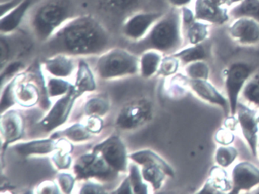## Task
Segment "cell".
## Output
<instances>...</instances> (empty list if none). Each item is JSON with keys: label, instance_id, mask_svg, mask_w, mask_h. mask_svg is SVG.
<instances>
[{"label": "cell", "instance_id": "6da1fadb", "mask_svg": "<svg viewBox=\"0 0 259 194\" xmlns=\"http://www.w3.org/2000/svg\"><path fill=\"white\" fill-rule=\"evenodd\" d=\"M110 34L99 20L90 16H75L49 40V50L59 54L95 55L110 44Z\"/></svg>", "mask_w": 259, "mask_h": 194}, {"label": "cell", "instance_id": "7a4b0ae2", "mask_svg": "<svg viewBox=\"0 0 259 194\" xmlns=\"http://www.w3.org/2000/svg\"><path fill=\"white\" fill-rule=\"evenodd\" d=\"M72 0H43L31 13L33 33L38 40L48 42L61 27L74 16Z\"/></svg>", "mask_w": 259, "mask_h": 194}, {"label": "cell", "instance_id": "3957f363", "mask_svg": "<svg viewBox=\"0 0 259 194\" xmlns=\"http://www.w3.org/2000/svg\"><path fill=\"white\" fill-rule=\"evenodd\" d=\"M183 32L181 9L172 7L143 39L144 47L146 51L155 50L162 54H174L183 46Z\"/></svg>", "mask_w": 259, "mask_h": 194}, {"label": "cell", "instance_id": "277c9868", "mask_svg": "<svg viewBox=\"0 0 259 194\" xmlns=\"http://www.w3.org/2000/svg\"><path fill=\"white\" fill-rule=\"evenodd\" d=\"M139 60L128 51L121 48L110 50L101 56L97 71L103 79L123 76L137 72Z\"/></svg>", "mask_w": 259, "mask_h": 194}, {"label": "cell", "instance_id": "5b68a950", "mask_svg": "<svg viewBox=\"0 0 259 194\" xmlns=\"http://www.w3.org/2000/svg\"><path fill=\"white\" fill-rule=\"evenodd\" d=\"M134 162L143 166L142 177L149 182L154 189L161 187L166 176L174 177V170L163 159L149 150H143L130 154Z\"/></svg>", "mask_w": 259, "mask_h": 194}, {"label": "cell", "instance_id": "8992f818", "mask_svg": "<svg viewBox=\"0 0 259 194\" xmlns=\"http://www.w3.org/2000/svg\"><path fill=\"white\" fill-rule=\"evenodd\" d=\"M252 72V67L244 63H233L226 71L225 89L231 116L236 114L239 95Z\"/></svg>", "mask_w": 259, "mask_h": 194}, {"label": "cell", "instance_id": "52a82bcc", "mask_svg": "<svg viewBox=\"0 0 259 194\" xmlns=\"http://www.w3.org/2000/svg\"><path fill=\"white\" fill-rule=\"evenodd\" d=\"M164 14L161 12H138L128 16L123 25L122 33L132 41H142L148 35L154 24Z\"/></svg>", "mask_w": 259, "mask_h": 194}, {"label": "cell", "instance_id": "ba28073f", "mask_svg": "<svg viewBox=\"0 0 259 194\" xmlns=\"http://www.w3.org/2000/svg\"><path fill=\"white\" fill-rule=\"evenodd\" d=\"M75 171L79 178L96 177L107 179L114 176L115 170L99 153L94 151L81 156L77 161Z\"/></svg>", "mask_w": 259, "mask_h": 194}, {"label": "cell", "instance_id": "9c48e42d", "mask_svg": "<svg viewBox=\"0 0 259 194\" xmlns=\"http://www.w3.org/2000/svg\"><path fill=\"white\" fill-rule=\"evenodd\" d=\"M238 122L240 125L241 131L251 154L257 157L258 148V123L257 121L256 111L245 105L242 103L238 104Z\"/></svg>", "mask_w": 259, "mask_h": 194}, {"label": "cell", "instance_id": "30bf717a", "mask_svg": "<svg viewBox=\"0 0 259 194\" xmlns=\"http://www.w3.org/2000/svg\"><path fill=\"white\" fill-rule=\"evenodd\" d=\"M79 96L81 95L78 93L75 86H71L69 92L57 101L49 113L42 121L41 125L44 129L47 131H51L63 125L70 113L74 102Z\"/></svg>", "mask_w": 259, "mask_h": 194}, {"label": "cell", "instance_id": "8fae6325", "mask_svg": "<svg viewBox=\"0 0 259 194\" xmlns=\"http://www.w3.org/2000/svg\"><path fill=\"white\" fill-rule=\"evenodd\" d=\"M232 189L230 193L249 191L259 185V168L248 162H241L233 168L231 174Z\"/></svg>", "mask_w": 259, "mask_h": 194}, {"label": "cell", "instance_id": "7c38bea8", "mask_svg": "<svg viewBox=\"0 0 259 194\" xmlns=\"http://www.w3.org/2000/svg\"><path fill=\"white\" fill-rule=\"evenodd\" d=\"M116 171L127 169V153L125 145L117 136H112L94 148Z\"/></svg>", "mask_w": 259, "mask_h": 194}, {"label": "cell", "instance_id": "4fadbf2b", "mask_svg": "<svg viewBox=\"0 0 259 194\" xmlns=\"http://www.w3.org/2000/svg\"><path fill=\"white\" fill-rule=\"evenodd\" d=\"M195 18L211 25H222L230 19L228 7L218 0H195Z\"/></svg>", "mask_w": 259, "mask_h": 194}, {"label": "cell", "instance_id": "5bb4252c", "mask_svg": "<svg viewBox=\"0 0 259 194\" xmlns=\"http://www.w3.org/2000/svg\"><path fill=\"white\" fill-rule=\"evenodd\" d=\"M228 32L233 40L241 45H255L259 42V22L245 17L233 19Z\"/></svg>", "mask_w": 259, "mask_h": 194}, {"label": "cell", "instance_id": "9a60e30c", "mask_svg": "<svg viewBox=\"0 0 259 194\" xmlns=\"http://www.w3.org/2000/svg\"><path fill=\"white\" fill-rule=\"evenodd\" d=\"M151 113V105L147 101L128 104L121 110L118 117L117 125L125 130L136 128L148 121Z\"/></svg>", "mask_w": 259, "mask_h": 194}, {"label": "cell", "instance_id": "2e32d148", "mask_svg": "<svg viewBox=\"0 0 259 194\" xmlns=\"http://www.w3.org/2000/svg\"><path fill=\"white\" fill-rule=\"evenodd\" d=\"M189 87L197 97L209 104L221 107L226 117L230 116V109L228 99L221 95L207 80H191L189 78Z\"/></svg>", "mask_w": 259, "mask_h": 194}, {"label": "cell", "instance_id": "e0dca14e", "mask_svg": "<svg viewBox=\"0 0 259 194\" xmlns=\"http://www.w3.org/2000/svg\"><path fill=\"white\" fill-rule=\"evenodd\" d=\"M32 5V0H22L13 10L1 16L0 31L2 34H10L16 31L25 19Z\"/></svg>", "mask_w": 259, "mask_h": 194}, {"label": "cell", "instance_id": "ac0fdd59", "mask_svg": "<svg viewBox=\"0 0 259 194\" xmlns=\"http://www.w3.org/2000/svg\"><path fill=\"white\" fill-rule=\"evenodd\" d=\"M23 130V119L19 113L10 110L3 115L1 131L7 145L19 139L22 136Z\"/></svg>", "mask_w": 259, "mask_h": 194}, {"label": "cell", "instance_id": "d6986e66", "mask_svg": "<svg viewBox=\"0 0 259 194\" xmlns=\"http://www.w3.org/2000/svg\"><path fill=\"white\" fill-rule=\"evenodd\" d=\"M232 189V183L228 180L227 174L224 168L214 166L210 169V176L206 180L198 193H222L230 192Z\"/></svg>", "mask_w": 259, "mask_h": 194}, {"label": "cell", "instance_id": "ffe728a7", "mask_svg": "<svg viewBox=\"0 0 259 194\" xmlns=\"http://www.w3.org/2000/svg\"><path fill=\"white\" fill-rule=\"evenodd\" d=\"M16 149L19 154L24 156L45 154L58 149V143H55L52 139L36 140L17 145Z\"/></svg>", "mask_w": 259, "mask_h": 194}, {"label": "cell", "instance_id": "44dd1931", "mask_svg": "<svg viewBox=\"0 0 259 194\" xmlns=\"http://www.w3.org/2000/svg\"><path fill=\"white\" fill-rule=\"evenodd\" d=\"M47 70L58 77L69 76L74 70L73 62L66 54H57L45 61Z\"/></svg>", "mask_w": 259, "mask_h": 194}, {"label": "cell", "instance_id": "7402d4cb", "mask_svg": "<svg viewBox=\"0 0 259 194\" xmlns=\"http://www.w3.org/2000/svg\"><path fill=\"white\" fill-rule=\"evenodd\" d=\"M172 55L178 58L180 63L187 65L193 62L205 60L208 57L209 53L207 46L203 42L199 45H191L189 48H181Z\"/></svg>", "mask_w": 259, "mask_h": 194}, {"label": "cell", "instance_id": "603a6c76", "mask_svg": "<svg viewBox=\"0 0 259 194\" xmlns=\"http://www.w3.org/2000/svg\"><path fill=\"white\" fill-rule=\"evenodd\" d=\"M230 17L250 18L259 22V0H242L229 10Z\"/></svg>", "mask_w": 259, "mask_h": 194}, {"label": "cell", "instance_id": "cb8c5ba5", "mask_svg": "<svg viewBox=\"0 0 259 194\" xmlns=\"http://www.w3.org/2000/svg\"><path fill=\"white\" fill-rule=\"evenodd\" d=\"M162 53L155 50H147L141 57V72L145 78L151 76L160 68L162 60Z\"/></svg>", "mask_w": 259, "mask_h": 194}, {"label": "cell", "instance_id": "d4e9b609", "mask_svg": "<svg viewBox=\"0 0 259 194\" xmlns=\"http://www.w3.org/2000/svg\"><path fill=\"white\" fill-rule=\"evenodd\" d=\"M209 28L210 24L195 20L183 30L186 31V38L190 45H196L205 42L209 34Z\"/></svg>", "mask_w": 259, "mask_h": 194}, {"label": "cell", "instance_id": "484cf974", "mask_svg": "<svg viewBox=\"0 0 259 194\" xmlns=\"http://www.w3.org/2000/svg\"><path fill=\"white\" fill-rule=\"evenodd\" d=\"M96 87L95 79L89 69V66L84 62H81L77 74L75 88L80 95L84 92H92Z\"/></svg>", "mask_w": 259, "mask_h": 194}, {"label": "cell", "instance_id": "4316f807", "mask_svg": "<svg viewBox=\"0 0 259 194\" xmlns=\"http://www.w3.org/2000/svg\"><path fill=\"white\" fill-rule=\"evenodd\" d=\"M16 100L21 105L31 107L34 105L39 99L37 88L33 85H20L15 92Z\"/></svg>", "mask_w": 259, "mask_h": 194}, {"label": "cell", "instance_id": "83f0119b", "mask_svg": "<svg viewBox=\"0 0 259 194\" xmlns=\"http://www.w3.org/2000/svg\"><path fill=\"white\" fill-rule=\"evenodd\" d=\"M185 72L186 76L191 80H207L210 75V69L204 60H200L186 65Z\"/></svg>", "mask_w": 259, "mask_h": 194}, {"label": "cell", "instance_id": "f1b7e54d", "mask_svg": "<svg viewBox=\"0 0 259 194\" xmlns=\"http://www.w3.org/2000/svg\"><path fill=\"white\" fill-rule=\"evenodd\" d=\"M238 156V151L235 147L222 145L215 153V162L217 165L225 168L231 165Z\"/></svg>", "mask_w": 259, "mask_h": 194}, {"label": "cell", "instance_id": "f546056e", "mask_svg": "<svg viewBox=\"0 0 259 194\" xmlns=\"http://www.w3.org/2000/svg\"><path fill=\"white\" fill-rule=\"evenodd\" d=\"M71 146L72 145L65 140L58 142L59 151L54 154L53 160L56 166L60 169H66L70 166L71 157L69 152L72 151Z\"/></svg>", "mask_w": 259, "mask_h": 194}, {"label": "cell", "instance_id": "4dcf8cb0", "mask_svg": "<svg viewBox=\"0 0 259 194\" xmlns=\"http://www.w3.org/2000/svg\"><path fill=\"white\" fill-rule=\"evenodd\" d=\"M110 108V104L104 98H92L88 101L84 110L88 115L91 116H102L105 114Z\"/></svg>", "mask_w": 259, "mask_h": 194}, {"label": "cell", "instance_id": "1f68e13d", "mask_svg": "<svg viewBox=\"0 0 259 194\" xmlns=\"http://www.w3.org/2000/svg\"><path fill=\"white\" fill-rule=\"evenodd\" d=\"M241 95L247 102L259 107V83L254 78L247 82Z\"/></svg>", "mask_w": 259, "mask_h": 194}, {"label": "cell", "instance_id": "d6a6232c", "mask_svg": "<svg viewBox=\"0 0 259 194\" xmlns=\"http://www.w3.org/2000/svg\"><path fill=\"white\" fill-rule=\"evenodd\" d=\"M91 132L88 130L87 127H84L81 124H76L72 126L69 128L62 131V136H66L68 139L75 142L87 140L90 138Z\"/></svg>", "mask_w": 259, "mask_h": 194}, {"label": "cell", "instance_id": "836d02e7", "mask_svg": "<svg viewBox=\"0 0 259 194\" xmlns=\"http://www.w3.org/2000/svg\"><path fill=\"white\" fill-rule=\"evenodd\" d=\"M180 61L174 55L164 57L160 63L158 72L163 76H170L177 73L180 67Z\"/></svg>", "mask_w": 259, "mask_h": 194}, {"label": "cell", "instance_id": "e575fe53", "mask_svg": "<svg viewBox=\"0 0 259 194\" xmlns=\"http://www.w3.org/2000/svg\"><path fill=\"white\" fill-rule=\"evenodd\" d=\"M130 183L133 188V192L135 193H147L148 186L142 182V176L139 168L136 165H131L130 168Z\"/></svg>", "mask_w": 259, "mask_h": 194}, {"label": "cell", "instance_id": "d590c367", "mask_svg": "<svg viewBox=\"0 0 259 194\" xmlns=\"http://www.w3.org/2000/svg\"><path fill=\"white\" fill-rule=\"evenodd\" d=\"M48 94L50 97L59 96V95H64L69 92L71 85L64 80H59V79H51L48 83Z\"/></svg>", "mask_w": 259, "mask_h": 194}, {"label": "cell", "instance_id": "8d00e7d4", "mask_svg": "<svg viewBox=\"0 0 259 194\" xmlns=\"http://www.w3.org/2000/svg\"><path fill=\"white\" fill-rule=\"evenodd\" d=\"M139 0H104V4L109 10L116 12L127 11L137 4Z\"/></svg>", "mask_w": 259, "mask_h": 194}, {"label": "cell", "instance_id": "74e56055", "mask_svg": "<svg viewBox=\"0 0 259 194\" xmlns=\"http://www.w3.org/2000/svg\"><path fill=\"white\" fill-rule=\"evenodd\" d=\"M16 81H17V79H15V80L6 88L5 92L3 94L2 101H1V110H2V113H4V110H7L9 107H11L12 105L14 104L15 100H16L14 88L15 86H16L15 84H16Z\"/></svg>", "mask_w": 259, "mask_h": 194}, {"label": "cell", "instance_id": "f35d334b", "mask_svg": "<svg viewBox=\"0 0 259 194\" xmlns=\"http://www.w3.org/2000/svg\"><path fill=\"white\" fill-rule=\"evenodd\" d=\"M235 139L233 132L229 129L221 128L215 134V141L221 145H230Z\"/></svg>", "mask_w": 259, "mask_h": 194}, {"label": "cell", "instance_id": "ab89813d", "mask_svg": "<svg viewBox=\"0 0 259 194\" xmlns=\"http://www.w3.org/2000/svg\"><path fill=\"white\" fill-rule=\"evenodd\" d=\"M59 182L63 192L69 193L73 189L75 180L70 174H61L59 177Z\"/></svg>", "mask_w": 259, "mask_h": 194}, {"label": "cell", "instance_id": "60d3db41", "mask_svg": "<svg viewBox=\"0 0 259 194\" xmlns=\"http://www.w3.org/2000/svg\"><path fill=\"white\" fill-rule=\"evenodd\" d=\"M103 127V121L100 119L99 116H91L88 120L87 127L88 130L91 133H97L101 131Z\"/></svg>", "mask_w": 259, "mask_h": 194}, {"label": "cell", "instance_id": "b9f144b4", "mask_svg": "<svg viewBox=\"0 0 259 194\" xmlns=\"http://www.w3.org/2000/svg\"><path fill=\"white\" fill-rule=\"evenodd\" d=\"M81 192V193H104V190L100 185L88 183L84 185Z\"/></svg>", "mask_w": 259, "mask_h": 194}, {"label": "cell", "instance_id": "7bdbcfd3", "mask_svg": "<svg viewBox=\"0 0 259 194\" xmlns=\"http://www.w3.org/2000/svg\"><path fill=\"white\" fill-rule=\"evenodd\" d=\"M40 193H59L57 185L53 182H45L39 186Z\"/></svg>", "mask_w": 259, "mask_h": 194}, {"label": "cell", "instance_id": "ee69618b", "mask_svg": "<svg viewBox=\"0 0 259 194\" xmlns=\"http://www.w3.org/2000/svg\"><path fill=\"white\" fill-rule=\"evenodd\" d=\"M21 1L22 0H7L5 2L1 3V16L13 10Z\"/></svg>", "mask_w": 259, "mask_h": 194}, {"label": "cell", "instance_id": "f6af8a7d", "mask_svg": "<svg viewBox=\"0 0 259 194\" xmlns=\"http://www.w3.org/2000/svg\"><path fill=\"white\" fill-rule=\"evenodd\" d=\"M238 123H239L238 119H236L235 116L230 115V116L227 117V119L224 121V127L233 132L236 130Z\"/></svg>", "mask_w": 259, "mask_h": 194}, {"label": "cell", "instance_id": "bcb514c9", "mask_svg": "<svg viewBox=\"0 0 259 194\" xmlns=\"http://www.w3.org/2000/svg\"><path fill=\"white\" fill-rule=\"evenodd\" d=\"M131 187V183H130V178L128 177L124 180L119 189H118V190L115 192L116 193H133V191H132Z\"/></svg>", "mask_w": 259, "mask_h": 194}, {"label": "cell", "instance_id": "7dc6e473", "mask_svg": "<svg viewBox=\"0 0 259 194\" xmlns=\"http://www.w3.org/2000/svg\"><path fill=\"white\" fill-rule=\"evenodd\" d=\"M21 66H22V63H19V62H15V63H11V64L7 67V69H6L5 72L3 74L2 77L4 76V75H6V76L11 75L12 74L17 72Z\"/></svg>", "mask_w": 259, "mask_h": 194}, {"label": "cell", "instance_id": "c3c4849f", "mask_svg": "<svg viewBox=\"0 0 259 194\" xmlns=\"http://www.w3.org/2000/svg\"><path fill=\"white\" fill-rule=\"evenodd\" d=\"M169 5L176 8H183L184 7H189L192 0H168Z\"/></svg>", "mask_w": 259, "mask_h": 194}, {"label": "cell", "instance_id": "681fc988", "mask_svg": "<svg viewBox=\"0 0 259 194\" xmlns=\"http://www.w3.org/2000/svg\"><path fill=\"white\" fill-rule=\"evenodd\" d=\"M223 4L225 7H233L236 4H239L242 0H222Z\"/></svg>", "mask_w": 259, "mask_h": 194}, {"label": "cell", "instance_id": "f907efd6", "mask_svg": "<svg viewBox=\"0 0 259 194\" xmlns=\"http://www.w3.org/2000/svg\"><path fill=\"white\" fill-rule=\"evenodd\" d=\"M254 79L259 83V72L254 77Z\"/></svg>", "mask_w": 259, "mask_h": 194}, {"label": "cell", "instance_id": "816d5d0a", "mask_svg": "<svg viewBox=\"0 0 259 194\" xmlns=\"http://www.w3.org/2000/svg\"><path fill=\"white\" fill-rule=\"evenodd\" d=\"M257 123H258V124H259V115H258V116L257 117Z\"/></svg>", "mask_w": 259, "mask_h": 194}, {"label": "cell", "instance_id": "f5cc1de1", "mask_svg": "<svg viewBox=\"0 0 259 194\" xmlns=\"http://www.w3.org/2000/svg\"><path fill=\"white\" fill-rule=\"evenodd\" d=\"M257 154H258V156H259V142H258V148H257Z\"/></svg>", "mask_w": 259, "mask_h": 194}]
</instances>
